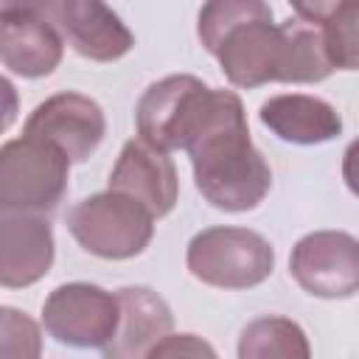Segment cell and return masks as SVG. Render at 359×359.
I'll return each instance as SVG.
<instances>
[{"mask_svg": "<svg viewBox=\"0 0 359 359\" xmlns=\"http://www.w3.org/2000/svg\"><path fill=\"white\" fill-rule=\"evenodd\" d=\"M22 135L59 149L70 163H84L107 135V118L98 101L81 93H56L34 107Z\"/></svg>", "mask_w": 359, "mask_h": 359, "instance_id": "obj_9", "label": "cell"}, {"mask_svg": "<svg viewBox=\"0 0 359 359\" xmlns=\"http://www.w3.org/2000/svg\"><path fill=\"white\" fill-rule=\"evenodd\" d=\"M118 314V294L84 280L56 286L42 303L45 331L70 348H104L115 334Z\"/></svg>", "mask_w": 359, "mask_h": 359, "instance_id": "obj_7", "label": "cell"}, {"mask_svg": "<svg viewBox=\"0 0 359 359\" xmlns=\"http://www.w3.org/2000/svg\"><path fill=\"white\" fill-rule=\"evenodd\" d=\"M20 115V95H17V87L0 76V135L11 129V123L17 121Z\"/></svg>", "mask_w": 359, "mask_h": 359, "instance_id": "obj_21", "label": "cell"}, {"mask_svg": "<svg viewBox=\"0 0 359 359\" xmlns=\"http://www.w3.org/2000/svg\"><path fill=\"white\" fill-rule=\"evenodd\" d=\"M196 34L222 73L236 87L280 81L283 34L272 22V8L258 0H216L202 6Z\"/></svg>", "mask_w": 359, "mask_h": 359, "instance_id": "obj_2", "label": "cell"}, {"mask_svg": "<svg viewBox=\"0 0 359 359\" xmlns=\"http://www.w3.org/2000/svg\"><path fill=\"white\" fill-rule=\"evenodd\" d=\"M289 272L314 297H353L359 289V244L345 230L309 233L292 247Z\"/></svg>", "mask_w": 359, "mask_h": 359, "instance_id": "obj_8", "label": "cell"}, {"mask_svg": "<svg viewBox=\"0 0 359 359\" xmlns=\"http://www.w3.org/2000/svg\"><path fill=\"white\" fill-rule=\"evenodd\" d=\"M70 160L50 143L22 135L0 146V213H50L67 191Z\"/></svg>", "mask_w": 359, "mask_h": 359, "instance_id": "obj_3", "label": "cell"}, {"mask_svg": "<svg viewBox=\"0 0 359 359\" xmlns=\"http://www.w3.org/2000/svg\"><path fill=\"white\" fill-rule=\"evenodd\" d=\"M67 230L81 250L107 261H126L149 247L154 236V216L135 199L107 188L70 208Z\"/></svg>", "mask_w": 359, "mask_h": 359, "instance_id": "obj_5", "label": "cell"}, {"mask_svg": "<svg viewBox=\"0 0 359 359\" xmlns=\"http://www.w3.org/2000/svg\"><path fill=\"white\" fill-rule=\"evenodd\" d=\"M0 359H42V331L22 309L0 306Z\"/></svg>", "mask_w": 359, "mask_h": 359, "instance_id": "obj_19", "label": "cell"}, {"mask_svg": "<svg viewBox=\"0 0 359 359\" xmlns=\"http://www.w3.org/2000/svg\"><path fill=\"white\" fill-rule=\"evenodd\" d=\"M258 118L272 135L297 146L328 143L342 135V115L325 98L306 93H283L266 98L258 109Z\"/></svg>", "mask_w": 359, "mask_h": 359, "instance_id": "obj_15", "label": "cell"}, {"mask_svg": "<svg viewBox=\"0 0 359 359\" xmlns=\"http://www.w3.org/2000/svg\"><path fill=\"white\" fill-rule=\"evenodd\" d=\"M36 8L59 31L62 42H67L79 56L90 62H115L126 56L135 45L132 31L104 3H95V0L53 3L50 0V3H36Z\"/></svg>", "mask_w": 359, "mask_h": 359, "instance_id": "obj_10", "label": "cell"}, {"mask_svg": "<svg viewBox=\"0 0 359 359\" xmlns=\"http://www.w3.org/2000/svg\"><path fill=\"white\" fill-rule=\"evenodd\" d=\"M109 191L135 199L154 219H160L174 210L177 196H180V180L165 151L149 146L140 137H132L123 143L112 165Z\"/></svg>", "mask_w": 359, "mask_h": 359, "instance_id": "obj_12", "label": "cell"}, {"mask_svg": "<svg viewBox=\"0 0 359 359\" xmlns=\"http://www.w3.org/2000/svg\"><path fill=\"white\" fill-rule=\"evenodd\" d=\"M188 272L216 289H252L275 269L272 244L247 227H208L188 241Z\"/></svg>", "mask_w": 359, "mask_h": 359, "instance_id": "obj_4", "label": "cell"}, {"mask_svg": "<svg viewBox=\"0 0 359 359\" xmlns=\"http://www.w3.org/2000/svg\"><path fill=\"white\" fill-rule=\"evenodd\" d=\"M65 42L36 3H0V65L22 79L50 76Z\"/></svg>", "mask_w": 359, "mask_h": 359, "instance_id": "obj_11", "label": "cell"}, {"mask_svg": "<svg viewBox=\"0 0 359 359\" xmlns=\"http://www.w3.org/2000/svg\"><path fill=\"white\" fill-rule=\"evenodd\" d=\"M185 151L194 165L196 191L219 210H252L272 188L269 163L252 146L244 104L233 90L213 87L208 109L185 143Z\"/></svg>", "mask_w": 359, "mask_h": 359, "instance_id": "obj_1", "label": "cell"}, {"mask_svg": "<svg viewBox=\"0 0 359 359\" xmlns=\"http://www.w3.org/2000/svg\"><path fill=\"white\" fill-rule=\"evenodd\" d=\"M143 359H219L213 345L196 334H165Z\"/></svg>", "mask_w": 359, "mask_h": 359, "instance_id": "obj_20", "label": "cell"}, {"mask_svg": "<svg viewBox=\"0 0 359 359\" xmlns=\"http://www.w3.org/2000/svg\"><path fill=\"white\" fill-rule=\"evenodd\" d=\"M280 34H283V67H280L283 84H314L337 70L328 56L325 39L314 22L289 17L280 25Z\"/></svg>", "mask_w": 359, "mask_h": 359, "instance_id": "obj_16", "label": "cell"}, {"mask_svg": "<svg viewBox=\"0 0 359 359\" xmlns=\"http://www.w3.org/2000/svg\"><path fill=\"white\" fill-rule=\"evenodd\" d=\"M213 87H208L202 79L177 73L154 81L137 101L135 123L140 140L160 151L185 149L191 135L196 132Z\"/></svg>", "mask_w": 359, "mask_h": 359, "instance_id": "obj_6", "label": "cell"}, {"mask_svg": "<svg viewBox=\"0 0 359 359\" xmlns=\"http://www.w3.org/2000/svg\"><path fill=\"white\" fill-rule=\"evenodd\" d=\"M53 227L36 213H0V286L25 289L53 266Z\"/></svg>", "mask_w": 359, "mask_h": 359, "instance_id": "obj_13", "label": "cell"}, {"mask_svg": "<svg viewBox=\"0 0 359 359\" xmlns=\"http://www.w3.org/2000/svg\"><path fill=\"white\" fill-rule=\"evenodd\" d=\"M294 17L320 28L328 56L339 70L359 65V6L356 3H297Z\"/></svg>", "mask_w": 359, "mask_h": 359, "instance_id": "obj_17", "label": "cell"}, {"mask_svg": "<svg viewBox=\"0 0 359 359\" xmlns=\"http://www.w3.org/2000/svg\"><path fill=\"white\" fill-rule=\"evenodd\" d=\"M118 294V325L101 348L104 359H143L146 351L174 328L168 303L149 286H123Z\"/></svg>", "mask_w": 359, "mask_h": 359, "instance_id": "obj_14", "label": "cell"}, {"mask_svg": "<svg viewBox=\"0 0 359 359\" xmlns=\"http://www.w3.org/2000/svg\"><path fill=\"white\" fill-rule=\"evenodd\" d=\"M238 359H311L306 331L280 314L258 317L238 337Z\"/></svg>", "mask_w": 359, "mask_h": 359, "instance_id": "obj_18", "label": "cell"}]
</instances>
